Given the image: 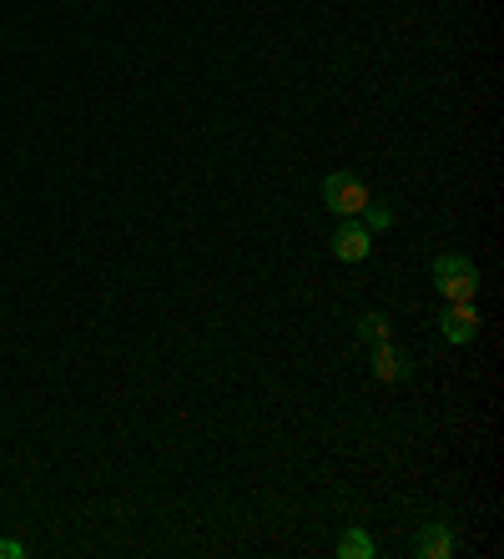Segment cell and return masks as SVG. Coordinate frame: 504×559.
Returning a JSON list of instances; mask_svg holds the SVG:
<instances>
[{"mask_svg": "<svg viewBox=\"0 0 504 559\" xmlns=\"http://www.w3.org/2000/svg\"><path fill=\"white\" fill-rule=\"evenodd\" d=\"M434 323H439V333H444L449 343H474V333H479V313H474V303H449Z\"/></svg>", "mask_w": 504, "mask_h": 559, "instance_id": "4", "label": "cell"}, {"mask_svg": "<svg viewBox=\"0 0 504 559\" xmlns=\"http://www.w3.org/2000/svg\"><path fill=\"white\" fill-rule=\"evenodd\" d=\"M373 373L384 378V383H399V378H409L414 368H409V358H404L394 343H378V348H373Z\"/></svg>", "mask_w": 504, "mask_h": 559, "instance_id": "5", "label": "cell"}, {"mask_svg": "<svg viewBox=\"0 0 504 559\" xmlns=\"http://www.w3.org/2000/svg\"><path fill=\"white\" fill-rule=\"evenodd\" d=\"M358 222H363L368 232H384V227H394V212H389V207H378V202L368 197V207L358 212Z\"/></svg>", "mask_w": 504, "mask_h": 559, "instance_id": "9", "label": "cell"}, {"mask_svg": "<svg viewBox=\"0 0 504 559\" xmlns=\"http://www.w3.org/2000/svg\"><path fill=\"white\" fill-rule=\"evenodd\" d=\"M419 554H424V559H449V554H454V539H449V524H444V519L424 524V534H419Z\"/></svg>", "mask_w": 504, "mask_h": 559, "instance_id": "6", "label": "cell"}, {"mask_svg": "<svg viewBox=\"0 0 504 559\" xmlns=\"http://www.w3.org/2000/svg\"><path fill=\"white\" fill-rule=\"evenodd\" d=\"M434 288L444 303H474L479 298V267L459 252H439L434 257Z\"/></svg>", "mask_w": 504, "mask_h": 559, "instance_id": "1", "label": "cell"}, {"mask_svg": "<svg viewBox=\"0 0 504 559\" xmlns=\"http://www.w3.org/2000/svg\"><path fill=\"white\" fill-rule=\"evenodd\" d=\"M358 338H363L368 348L389 343V318H384V313H363V318H358Z\"/></svg>", "mask_w": 504, "mask_h": 559, "instance_id": "7", "label": "cell"}, {"mask_svg": "<svg viewBox=\"0 0 504 559\" xmlns=\"http://www.w3.org/2000/svg\"><path fill=\"white\" fill-rule=\"evenodd\" d=\"M373 252V232L358 222V217H343V227L333 232V257H343V262H363Z\"/></svg>", "mask_w": 504, "mask_h": 559, "instance_id": "3", "label": "cell"}, {"mask_svg": "<svg viewBox=\"0 0 504 559\" xmlns=\"http://www.w3.org/2000/svg\"><path fill=\"white\" fill-rule=\"evenodd\" d=\"M0 559H26V544H16V539H0Z\"/></svg>", "mask_w": 504, "mask_h": 559, "instance_id": "10", "label": "cell"}, {"mask_svg": "<svg viewBox=\"0 0 504 559\" xmlns=\"http://www.w3.org/2000/svg\"><path fill=\"white\" fill-rule=\"evenodd\" d=\"M323 207H333L338 217H358V212L368 207V187H363V177H353V172H333V177L323 182Z\"/></svg>", "mask_w": 504, "mask_h": 559, "instance_id": "2", "label": "cell"}, {"mask_svg": "<svg viewBox=\"0 0 504 559\" xmlns=\"http://www.w3.org/2000/svg\"><path fill=\"white\" fill-rule=\"evenodd\" d=\"M338 554H343V559H368V554H373V539H368L363 529H348V534L338 539Z\"/></svg>", "mask_w": 504, "mask_h": 559, "instance_id": "8", "label": "cell"}]
</instances>
